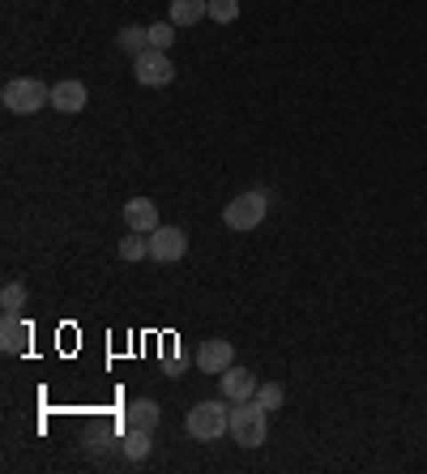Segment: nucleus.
Wrapping results in <instances>:
<instances>
[{
	"label": "nucleus",
	"mask_w": 427,
	"mask_h": 474,
	"mask_svg": "<svg viewBox=\"0 0 427 474\" xmlns=\"http://www.w3.org/2000/svg\"><path fill=\"white\" fill-rule=\"evenodd\" d=\"M270 210H274V193H270V189H253V193L231 197V205L222 210V222H227L231 231H256Z\"/></svg>",
	"instance_id": "obj_1"
},
{
	"label": "nucleus",
	"mask_w": 427,
	"mask_h": 474,
	"mask_svg": "<svg viewBox=\"0 0 427 474\" xmlns=\"http://www.w3.org/2000/svg\"><path fill=\"white\" fill-rule=\"evenodd\" d=\"M231 406L235 402H197L184 414V428L197 440H222L231 431Z\"/></svg>",
	"instance_id": "obj_2"
},
{
	"label": "nucleus",
	"mask_w": 427,
	"mask_h": 474,
	"mask_svg": "<svg viewBox=\"0 0 427 474\" xmlns=\"http://www.w3.org/2000/svg\"><path fill=\"white\" fill-rule=\"evenodd\" d=\"M0 103L13 116H35V111L52 108V86H43L39 77H13L0 90Z\"/></svg>",
	"instance_id": "obj_3"
},
{
	"label": "nucleus",
	"mask_w": 427,
	"mask_h": 474,
	"mask_svg": "<svg viewBox=\"0 0 427 474\" xmlns=\"http://www.w3.org/2000/svg\"><path fill=\"white\" fill-rule=\"evenodd\" d=\"M270 436V414L256 402H235L231 406V440L239 449H261Z\"/></svg>",
	"instance_id": "obj_4"
},
{
	"label": "nucleus",
	"mask_w": 427,
	"mask_h": 474,
	"mask_svg": "<svg viewBox=\"0 0 427 474\" xmlns=\"http://www.w3.org/2000/svg\"><path fill=\"white\" fill-rule=\"evenodd\" d=\"M133 77H137L141 86H149V90L171 86V82H175V65H171L167 52H158V47H146L141 56H133Z\"/></svg>",
	"instance_id": "obj_5"
},
{
	"label": "nucleus",
	"mask_w": 427,
	"mask_h": 474,
	"mask_svg": "<svg viewBox=\"0 0 427 474\" xmlns=\"http://www.w3.org/2000/svg\"><path fill=\"white\" fill-rule=\"evenodd\" d=\"M184 253H189V236L180 227H154L149 231V261L171 265V261H184Z\"/></svg>",
	"instance_id": "obj_6"
},
{
	"label": "nucleus",
	"mask_w": 427,
	"mask_h": 474,
	"mask_svg": "<svg viewBox=\"0 0 427 474\" xmlns=\"http://www.w3.org/2000/svg\"><path fill=\"white\" fill-rule=\"evenodd\" d=\"M197 367L210 372V376H222L227 367H235V346L227 338H210V342L197 346Z\"/></svg>",
	"instance_id": "obj_7"
},
{
	"label": "nucleus",
	"mask_w": 427,
	"mask_h": 474,
	"mask_svg": "<svg viewBox=\"0 0 427 474\" xmlns=\"http://www.w3.org/2000/svg\"><path fill=\"white\" fill-rule=\"evenodd\" d=\"M30 346V321L21 312H4L0 317V350L4 355H21Z\"/></svg>",
	"instance_id": "obj_8"
},
{
	"label": "nucleus",
	"mask_w": 427,
	"mask_h": 474,
	"mask_svg": "<svg viewBox=\"0 0 427 474\" xmlns=\"http://www.w3.org/2000/svg\"><path fill=\"white\" fill-rule=\"evenodd\" d=\"M218 385H222V398L227 402H253V393H256V376L248 372V367H227L222 376H218Z\"/></svg>",
	"instance_id": "obj_9"
},
{
	"label": "nucleus",
	"mask_w": 427,
	"mask_h": 474,
	"mask_svg": "<svg viewBox=\"0 0 427 474\" xmlns=\"http://www.w3.org/2000/svg\"><path fill=\"white\" fill-rule=\"evenodd\" d=\"M125 222H128V231H141V236H149L154 227H163V222H158V205H154L149 197H128Z\"/></svg>",
	"instance_id": "obj_10"
},
{
	"label": "nucleus",
	"mask_w": 427,
	"mask_h": 474,
	"mask_svg": "<svg viewBox=\"0 0 427 474\" xmlns=\"http://www.w3.org/2000/svg\"><path fill=\"white\" fill-rule=\"evenodd\" d=\"M85 103H90V90L82 86V82H56L52 86V108L64 111V116H77V111H85Z\"/></svg>",
	"instance_id": "obj_11"
},
{
	"label": "nucleus",
	"mask_w": 427,
	"mask_h": 474,
	"mask_svg": "<svg viewBox=\"0 0 427 474\" xmlns=\"http://www.w3.org/2000/svg\"><path fill=\"white\" fill-rule=\"evenodd\" d=\"M201 18H210V0H171L167 9L171 26H197Z\"/></svg>",
	"instance_id": "obj_12"
},
{
	"label": "nucleus",
	"mask_w": 427,
	"mask_h": 474,
	"mask_svg": "<svg viewBox=\"0 0 427 474\" xmlns=\"http://www.w3.org/2000/svg\"><path fill=\"white\" fill-rule=\"evenodd\" d=\"M158 419H163V410L154 406L149 398H137V402H128V410H125V428L154 431V428H158Z\"/></svg>",
	"instance_id": "obj_13"
},
{
	"label": "nucleus",
	"mask_w": 427,
	"mask_h": 474,
	"mask_svg": "<svg viewBox=\"0 0 427 474\" xmlns=\"http://www.w3.org/2000/svg\"><path fill=\"white\" fill-rule=\"evenodd\" d=\"M116 47H120V52H128V56H141V52L149 47V30H146V26H133V22H128L125 30L116 35Z\"/></svg>",
	"instance_id": "obj_14"
},
{
	"label": "nucleus",
	"mask_w": 427,
	"mask_h": 474,
	"mask_svg": "<svg viewBox=\"0 0 427 474\" xmlns=\"http://www.w3.org/2000/svg\"><path fill=\"white\" fill-rule=\"evenodd\" d=\"M149 449H154V445H149L146 428H128L125 431V457H128V462H146Z\"/></svg>",
	"instance_id": "obj_15"
},
{
	"label": "nucleus",
	"mask_w": 427,
	"mask_h": 474,
	"mask_svg": "<svg viewBox=\"0 0 427 474\" xmlns=\"http://www.w3.org/2000/svg\"><path fill=\"white\" fill-rule=\"evenodd\" d=\"M116 253H120V261H141V257H149V239H141V231H128L120 244H116Z\"/></svg>",
	"instance_id": "obj_16"
},
{
	"label": "nucleus",
	"mask_w": 427,
	"mask_h": 474,
	"mask_svg": "<svg viewBox=\"0 0 427 474\" xmlns=\"http://www.w3.org/2000/svg\"><path fill=\"white\" fill-rule=\"evenodd\" d=\"M253 402H256L261 410H265V414H274V410H282V402H286V389L274 385V381H270V385H256Z\"/></svg>",
	"instance_id": "obj_17"
},
{
	"label": "nucleus",
	"mask_w": 427,
	"mask_h": 474,
	"mask_svg": "<svg viewBox=\"0 0 427 474\" xmlns=\"http://www.w3.org/2000/svg\"><path fill=\"white\" fill-rule=\"evenodd\" d=\"M26 300H30V295H26L21 282H4V291H0V308H4V312H21Z\"/></svg>",
	"instance_id": "obj_18"
},
{
	"label": "nucleus",
	"mask_w": 427,
	"mask_h": 474,
	"mask_svg": "<svg viewBox=\"0 0 427 474\" xmlns=\"http://www.w3.org/2000/svg\"><path fill=\"white\" fill-rule=\"evenodd\" d=\"M239 18V0H210V22L231 26Z\"/></svg>",
	"instance_id": "obj_19"
},
{
	"label": "nucleus",
	"mask_w": 427,
	"mask_h": 474,
	"mask_svg": "<svg viewBox=\"0 0 427 474\" xmlns=\"http://www.w3.org/2000/svg\"><path fill=\"white\" fill-rule=\"evenodd\" d=\"M149 30V47H158V52H167L171 44H175V26L171 22H154V26H146Z\"/></svg>",
	"instance_id": "obj_20"
},
{
	"label": "nucleus",
	"mask_w": 427,
	"mask_h": 474,
	"mask_svg": "<svg viewBox=\"0 0 427 474\" xmlns=\"http://www.w3.org/2000/svg\"><path fill=\"white\" fill-rule=\"evenodd\" d=\"M189 364H197V359H184V355H167V359H163V376H180V372H184Z\"/></svg>",
	"instance_id": "obj_21"
}]
</instances>
